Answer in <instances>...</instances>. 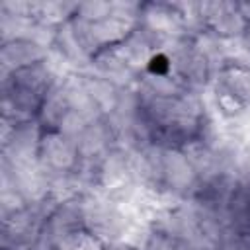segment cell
Here are the masks:
<instances>
[{"label":"cell","instance_id":"cell-1","mask_svg":"<svg viewBox=\"0 0 250 250\" xmlns=\"http://www.w3.org/2000/svg\"><path fill=\"white\" fill-rule=\"evenodd\" d=\"M150 68H152L154 72H162V70H166V59H164V57H154L152 62H150Z\"/></svg>","mask_w":250,"mask_h":250}]
</instances>
